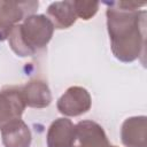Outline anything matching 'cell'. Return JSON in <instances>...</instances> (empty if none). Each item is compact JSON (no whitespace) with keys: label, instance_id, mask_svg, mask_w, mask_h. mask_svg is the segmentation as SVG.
I'll return each instance as SVG.
<instances>
[{"label":"cell","instance_id":"6da1fadb","mask_svg":"<svg viewBox=\"0 0 147 147\" xmlns=\"http://www.w3.org/2000/svg\"><path fill=\"white\" fill-rule=\"evenodd\" d=\"M107 5H110L106 16L111 52L122 62H133L145 49L146 10L125 9L115 2Z\"/></svg>","mask_w":147,"mask_h":147},{"label":"cell","instance_id":"7a4b0ae2","mask_svg":"<svg viewBox=\"0 0 147 147\" xmlns=\"http://www.w3.org/2000/svg\"><path fill=\"white\" fill-rule=\"evenodd\" d=\"M53 32L54 25L47 16L32 14L25 17L22 24L11 29L8 36L9 46L18 56H32L37 51L46 47Z\"/></svg>","mask_w":147,"mask_h":147},{"label":"cell","instance_id":"3957f363","mask_svg":"<svg viewBox=\"0 0 147 147\" xmlns=\"http://www.w3.org/2000/svg\"><path fill=\"white\" fill-rule=\"evenodd\" d=\"M38 8V1L0 0V41L8 39L11 29L23 18L32 15Z\"/></svg>","mask_w":147,"mask_h":147},{"label":"cell","instance_id":"277c9868","mask_svg":"<svg viewBox=\"0 0 147 147\" xmlns=\"http://www.w3.org/2000/svg\"><path fill=\"white\" fill-rule=\"evenodd\" d=\"M92 99L88 91L82 86H71L57 100V110L65 116H79L91 109Z\"/></svg>","mask_w":147,"mask_h":147},{"label":"cell","instance_id":"5b68a950","mask_svg":"<svg viewBox=\"0 0 147 147\" xmlns=\"http://www.w3.org/2000/svg\"><path fill=\"white\" fill-rule=\"evenodd\" d=\"M26 105L20 86H8L0 91V130L13 121L21 119Z\"/></svg>","mask_w":147,"mask_h":147},{"label":"cell","instance_id":"8992f818","mask_svg":"<svg viewBox=\"0 0 147 147\" xmlns=\"http://www.w3.org/2000/svg\"><path fill=\"white\" fill-rule=\"evenodd\" d=\"M107 134L101 125L93 121H80L75 125L72 147H109Z\"/></svg>","mask_w":147,"mask_h":147},{"label":"cell","instance_id":"52a82bcc","mask_svg":"<svg viewBox=\"0 0 147 147\" xmlns=\"http://www.w3.org/2000/svg\"><path fill=\"white\" fill-rule=\"evenodd\" d=\"M121 139L125 147H147V117L126 118L122 124Z\"/></svg>","mask_w":147,"mask_h":147},{"label":"cell","instance_id":"ba28073f","mask_svg":"<svg viewBox=\"0 0 147 147\" xmlns=\"http://www.w3.org/2000/svg\"><path fill=\"white\" fill-rule=\"evenodd\" d=\"M22 98L28 107L45 108L52 101V93L48 85L40 79H33L23 86H20Z\"/></svg>","mask_w":147,"mask_h":147},{"label":"cell","instance_id":"9c48e42d","mask_svg":"<svg viewBox=\"0 0 147 147\" xmlns=\"http://www.w3.org/2000/svg\"><path fill=\"white\" fill-rule=\"evenodd\" d=\"M48 147H72L75 140V125L68 118H57L47 131Z\"/></svg>","mask_w":147,"mask_h":147},{"label":"cell","instance_id":"30bf717a","mask_svg":"<svg viewBox=\"0 0 147 147\" xmlns=\"http://www.w3.org/2000/svg\"><path fill=\"white\" fill-rule=\"evenodd\" d=\"M1 137L5 147H30L32 140L31 131L22 119L13 121L3 126Z\"/></svg>","mask_w":147,"mask_h":147},{"label":"cell","instance_id":"8fae6325","mask_svg":"<svg viewBox=\"0 0 147 147\" xmlns=\"http://www.w3.org/2000/svg\"><path fill=\"white\" fill-rule=\"evenodd\" d=\"M47 14L54 29H68L77 20L72 1H56L48 6Z\"/></svg>","mask_w":147,"mask_h":147},{"label":"cell","instance_id":"7c38bea8","mask_svg":"<svg viewBox=\"0 0 147 147\" xmlns=\"http://www.w3.org/2000/svg\"><path fill=\"white\" fill-rule=\"evenodd\" d=\"M72 3H74V8H75L77 17H80L82 20L92 18L99 9V2L98 1L75 0V1H72Z\"/></svg>","mask_w":147,"mask_h":147},{"label":"cell","instance_id":"4fadbf2b","mask_svg":"<svg viewBox=\"0 0 147 147\" xmlns=\"http://www.w3.org/2000/svg\"><path fill=\"white\" fill-rule=\"evenodd\" d=\"M109 147H116V146H109Z\"/></svg>","mask_w":147,"mask_h":147}]
</instances>
